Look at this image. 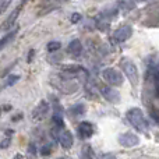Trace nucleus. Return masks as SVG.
I'll use <instances>...</instances> for the list:
<instances>
[{"mask_svg": "<svg viewBox=\"0 0 159 159\" xmlns=\"http://www.w3.org/2000/svg\"><path fill=\"white\" fill-rule=\"evenodd\" d=\"M126 119L129 120V123L131 124L135 130H138V131H141V133L148 131V129H149L148 121H147L145 116H144L141 109H138V107H131L130 110H127Z\"/></svg>", "mask_w": 159, "mask_h": 159, "instance_id": "obj_1", "label": "nucleus"}, {"mask_svg": "<svg viewBox=\"0 0 159 159\" xmlns=\"http://www.w3.org/2000/svg\"><path fill=\"white\" fill-rule=\"evenodd\" d=\"M16 34H17V30H13L11 32H8L7 35H4L2 38V42H0V49H4V46L8 43L10 41H13V38L16 36Z\"/></svg>", "mask_w": 159, "mask_h": 159, "instance_id": "obj_13", "label": "nucleus"}, {"mask_svg": "<svg viewBox=\"0 0 159 159\" xmlns=\"http://www.w3.org/2000/svg\"><path fill=\"white\" fill-rule=\"evenodd\" d=\"M14 159H25V158H22L21 155H16V157H14Z\"/></svg>", "mask_w": 159, "mask_h": 159, "instance_id": "obj_21", "label": "nucleus"}, {"mask_svg": "<svg viewBox=\"0 0 159 159\" xmlns=\"http://www.w3.org/2000/svg\"><path fill=\"white\" fill-rule=\"evenodd\" d=\"M59 143L63 147L64 149H70L73 147V143H74V138H73V134L69 131V130H64L61 131V134L59 135Z\"/></svg>", "mask_w": 159, "mask_h": 159, "instance_id": "obj_8", "label": "nucleus"}, {"mask_svg": "<svg viewBox=\"0 0 159 159\" xmlns=\"http://www.w3.org/2000/svg\"><path fill=\"white\" fill-rule=\"evenodd\" d=\"M48 109H49V105H48V102L46 101H41L38 106L35 107V110L32 112V119H35V120H41V119L45 115H46Z\"/></svg>", "mask_w": 159, "mask_h": 159, "instance_id": "obj_9", "label": "nucleus"}, {"mask_svg": "<svg viewBox=\"0 0 159 159\" xmlns=\"http://www.w3.org/2000/svg\"><path fill=\"white\" fill-rule=\"evenodd\" d=\"M119 144L126 148H133L140 144V138L134 133H124V134L119 135Z\"/></svg>", "mask_w": 159, "mask_h": 159, "instance_id": "obj_4", "label": "nucleus"}, {"mask_svg": "<svg viewBox=\"0 0 159 159\" xmlns=\"http://www.w3.org/2000/svg\"><path fill=\"white\" fill-rule=\"evenodd\" d=\"M101 159H117V158H116V155H113V154H105V155H102Z\"/></svg>", "mask_w": 159, "mask_h": 159, "instance_id": "obj_19", "label": "nucleus"}, {"mask_svg": "<svg viewBox=\"0 0 159 159\" xmlns=\"http://www.w3.org/2000/svg\"><path fill=\"white\" fill-rule=\"evenodd\" d=\"M149 115H151V117L154 119V121L159 126V109L157 107H151L149 109Z\"/></svg>", "mask_w": 159, "mask_h": 159, "instance_id": "obj_16", "label": "nucleus"}, {"mask_svg": "<svg viewBox=\"0 0 159 159\" xmlns=\"http://www.w3.org/2000/svg\"><path fill=\"white\" fill-rule=\"evenodd\" d=\"M18 75H8L7 78L4 80V82H3V88H7V87H11V85H14L17 81H18Z\"/></svg>", "mask_w": 159, "mask_h": 159, "instance_id": "obj_14", "label": "nucleus"}, {"mask_svg": "<svg viewBox=\"0 0 159 159\" xmlns=\"http://www.w3.org/2000/svg\"><path fill=\"white\" fill-rule=\"evenodd\" d=\"M78 133L81 134L82 138H89L92 135L93 130H92V124L88 121H81L78 126Z\"/></svg>", "mask_w": 159, "mask_h": 159, "instance_id": "obj_10", "label": "nucleus"}, {"mask_svg": "<svg viewBox=\"0 0 159 159\" xmlns=\"http://www.w3.org/2000/svg\"><path fill=\"white\" fill-rule=\"evenodd\" d=\"M24 4H25V2H21L16 8H14L13 11H11V14L4 20V22L2 24V30H4V31L11 30V27H13L14 22H16L17 18H18V16H20V13H21L22 7H24Z\"/></svg>", "mask_w": 159, "mask_h": 159, "instance_id": "obj_5", "label": "nucleus"}, {"mask_svg": "<svg viewBox=\"0 0 159 159\" xmlns=\"http://www.w3.org/2000/svg\"><path fill=\"white\" fill-rule=\"evenodd\" d=\"M133 35V28L130 25H123L119 30H116V32L113 34V39L116 42H124L129 38H131Z\"/></svg>", "mask_w": 159, "mask_h": 159, "instance_id": "obj_6", "label": "nucleus"}, {"mask_svg": "<svg viewBox=\"0 0 159 159\" xmlns=\"http://www.w3.org/2000/svg\"><path fill=\"white\" fill-rule=\"evenodd\" d=\"M82 50V45L81 42L78 41V39H74V41H71L69 43V53L73 56H78L80 53H81Z\"/></svg>", "mask_w": 159, "mask_h": 159, "instance_id": "obj_11", "label": "nucleus"}, {"mask_svg": "<svg viewBox=\"0 0 159 159\" xmlns=\"http://www.w3.org/2000/svg\"><path fill=\"white\" fill-rule=\"evenodd\" d=\"M50 145H48L46 147V148H43V149H42V155H49L50 154Z\"/></svg>", "mask_w": 159, "mask_h": 159, "instance_id": "obj_20", "label": "nucleus"}, {"mask_svg": "<svg viewBox=\"0 0 159 159\" xmlns=\"http://www.w3.org/2000/svg\"><path fill=\"white\" fill-rule=\"evenodd\" d=\"M60 46H61V43H60V42L52 41V42H49V43H48V52H50V53H55L56 50H59V49H60Z\"/></svg>", "mask_w": 159, "mask_h": 159, "instance_id": "obj_15", "label": "nucleus"}, {"mask_svg": "<svg viewBox=\"0 0 159 159\" xmlns=\"http://www.w3.org/2000/svg\"><path fill=\"white\" fill-rule=\"evenodd\" d=\"M101 91L106 101L112 102V103H119V102H120V93H119V91L116 89V88H113L112 85H110V87H103Z\"/></svg>", "mask_w": 159, "mask_h": 159, "instance_id": "obj_7", "label": "nucleus"}, {"mask_svg": "<svg viewBox=\"0 0 159 159\" xmlns=\"http://www.w3.org/2000/svg\"><path fill=\"white\" fill-rule=\"evenodd\" d=\"M102 77H103L105 81L110 85H121L123 84V75H121L117 70L112 69V67L105 69L103 71H102Z\"/></svg>", "mask_w": 159, "mask_h": 159, "instance_id": "obj_3", "label": "nucleus"}, {"mask_svg": "<svg viewBox=\"0 0 159 159\" xmlns=\"http://www.w3.org/2000/svg\"><path fill=\"white\" fill-rule=\"evenodd\" d=\"M11 2H13V0H2V3H0V7H2L0 8V13H4L8 6L11 4Z\"/></svg>", "mask_w": 159, "mask_h": 159, "instance_id": "obj_17", "label": "nucleus"}, {"mask_svg": "<svg viewBox=\"0 0 159 159\" xmlns=\"http://www.w3.org/2000/svg\"><path fill=\"white\" fill-rule=\"evenodd\" d=\"M80 20H81V14L74 13V14H73V16H71V22H74V24H75V22H78Z\"/></svg>", "mask_w": 159, "mask_h": 159, "instance_id": "obj_18", "label": "nucleus"}, {"mask_svg": "<svg viewBox=\"0 0 159 159\" xmlns=\"http://www.w3.org/2000/svg\"><path fill=\"white\" fill-rule=\"evenodd\" d=\"M121 67H123V71L126 74V77L129 78V81L133 85H137L138 80H140V73H138L137 66L131 60H129V59H123L121 60Z\"/></svg>", "mask_w": 159, "mask_h": 159, "instance_id": "obj_2", "label": "nucleus"}, {"mask_svg": "<svg viewBox=\"0 0 159 159\" xmlns=\"http://www.w3.org/2000/svg\"><path fill=\"white\" fill-rule=\"evenodd\" d=\"M11 135H13V131L11 130H6L4 131V135H3V140L0 143V148L2 149H6L11 143Z\"/></svg>", "mask_w": 159, "mask_h": 159, "instance_id": "obj_12", "label": "nucleus"}]
</instances>
